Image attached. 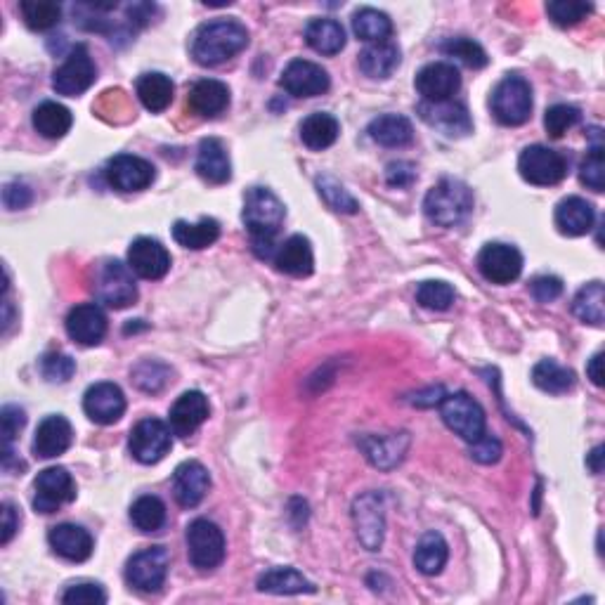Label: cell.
Instances as JSON below:
<instances>
[{
	"mask_svg": "<svg viewBox=\"0 0 605 605\" xmlns=\"http://www.w3.org/2000/svg\"><path fill=\"white\" fill-rule=\"evenodd\" d=\"M244 225L251 234V249L260 260H275V253L279 249L277 234L286 218V208L268 187H253L246 192L244 211H242Z\"/></svg>",
	"mask_w": 605,
	"mask_h": 605,
	"instance_id": "obj_1",
	"label": "cell"
},
{
	"mask_svg": "<svg viewBox=\"0 0 605 605\" xmlns=\"http://www.w3.org/2000/svg\"><path fill=\"white\" fill-rule=\"evenodd\" d=\"M249 45V31L237 19L201 24L192 38V57L201 67H218Z\"/></svg>",
	"mask_w": 605,
	"mask_h": 605,
	"instance_id": "obj_2",
	"label": "cell"
},
{
	"mask_svg": "<svg viewBox=\"0 0 605 605\" xmlns=\"http://www.w3.org/2000/svg\"><path fill=\"white\" fill-rule=\"evenodd\" d=\"M428 220L440 227H457L473 213V192L466 182L442 178L428 190L424 199Z\"/></svg>",
	"mask_w": 605,
	"mask_h": 605,
	"instance_id": "obj_3",
	"label": "cell"
},
{
	"mask_svg": "<svg viewBox=\"0 0 605 605\" xmlns=\"http://www.w3.org/2000/svg\"><path fill=\"white\" fill-rule=\"evenodd\" d=\"M135 272L121 260H104L95 275V296L107 308L123 310L138 301V284L133 279Z\"/></svg>",
	"mask_w": 605,
	"mask_h": 605,
	"instance_id": "obj_4",
	"label": "cell"
},
{
	"mask_svg": "<svg viewBox=\"0 0 605 605\" xmlns=\"http://www.w3.org/2000/svg\"><path fill=\"white\" fill-rule=\"evenodd\" d=\"M492 114L502 126H523L532 116V88L523 76H506L492 93Z\"/></svg>",
	"mask_w": 605,
	"mask_h": 605,
	"instance_id": "obj_5",
	"label": "cell"
},
{
	"mask_svg": "<svg viewBox=\"0 0 605 605\" xmlns=\"http://www.w3.org/2000/svg\"><path fill=\"white\" fill-rule=\"evenodd\" d=\"M168 568H171V554L164 546H149V549L138 551L130 556L126 565V582L130 589L140 591V594H156L164 587Z\"/></svg>",
	"mask_w": 605,
	"mask_h": 605,
	"instance_id": "obj_6",
	"label": "cell"
},
{
	"mask_svg": "<svg viewBox=\"0 0 605 605\" xmlns=\"http://www.w3.org/2000/svg\"><path fill=\"white\" fill-rule=\"evenodd\" d=\"M440 414L447 428L461 440L476 442L485 435V409L468 393L445 395L440 402Z\"/></svg>",
	"mask_w": 605,
	"mask_h": 605,
	"instance_id": "obj_7",
	"label": "cell"
},
{
	"mask_svg": "<svg viewBox=\"0 0 605 605\" xmlns=\"http://www.w3.org/2000/svg\"><path fill=\"white\" fill-rule=\"evenodd\" d=\"M187 556L197 570H216L225 561V535L206 518L192 520L187 528Z\"/></svg>",
	"mask_w": 605,
	"mask_h": 605,
	"instance_id": "obj_8",
	"label": "cell"
},
{
	"mask_svg": "<svg viewBox=\"0 0 605 605\" xmlns=\"http://www.w3.org/2000/svg\"><path fill=\"white\" fill-rule=\"evenodd\" d=\"M518 171L525 182L535 187L558 185L568 175V159L556 149L544 145H530L518 159Z\"/></svg>",
	"mask_w": 605,
	"mask_h": 605,
	"instance_id": "obj_9",
	"label": "cell"
},
{
	"mask_svg": "<svg viewBox=\"0 0 605 605\" xmlns=\"http://www.w3.org/2000/svg\"><path fill=\"white\" fill-rule=\"evenodd\" d=\"M97 69L86 45H74L60 67L52 74V88L57 95L78 97L95 83Z\"/></svg>",
	"mask_w": 605,
	"mask_h": 605,
	"instance_id": "obj_10",
	"label": "cell"
},
{
	"mask_svg": "<svg viewBox=\"0 0 605 605\" xmlns=\"http://www.w3.org/2000/svg\"><path fill=\"white\" fill-rule=\"evenodd\" d=\"M128 447L133 459L140 461V464H159L173 447L171 428L161 419H142L140 424H135L133 431H130Z\"/></svg>",
	"mask_w": 605,
	"mask_h": 605,
	"instance_id": "obj_11",
	"label": "cell"
},
{
	"mask_svg": "<svg viewBox=\"0 0 605 605\" xmlns=\"http://www.w3.org/2000/svg\"><path fill=\"white\" fill-rule=\"evenodd\" d=\"M355 532L360 544L367 551H379L386 535V506H383V494L367 492L355 499L353 504Z\"/></svg>",
	"mask_w": 605,
	"mask_h": 605,
	"instance_id": "obj_12",
	"label": "cell"
},
{
	"mask_svg": "<svg viewBox=\"0 0 605 605\" xmlns=\"http://www.w3.org/2000/svg\"><path fill=\"white\" fill-rule=\"evenodd\" d=\"M34 490V509L38 513H45V516L60 511L64 504L76 499L74 478H71V473L62 466L45 468V471L38 473Z\"/></svg>",
	"mask_w": 605,
	"mask_h": 605,
	"instance_id": "obj_13",
	"label": "cell"
},
{
	"mask_svg": "<svg viewBox=\"0 0 605 605\" xmlns=\"http://www.w3.org/2000/svg\"><path fill=\"white\" fill-rule=\"evenodd\" d=\"M104 178L119 192H142L152 185L156 168L135 154H116L104 166Z\"/></svg>",
	"mask_w": 605,
	"mask_h": 605,
	"instance_id": "obj_14",
	"label": "cell"
},
{
	"mask_svg": "<svg viewBox=\"0 0 605 605\" xmlns=\"http://www.w3.org/2000/svg\"><path fill=\"white\" fill-rule=\"evenodd\" d=\"M478 270L487 282L492 284H511L516 282L523 272V256L516 246L492 242L485 244L478 253Z\"/></svg>",
	"mask_w": 605,
	"mask_h": 605,
	"instance_id": "obj_15",
	"label": "cell"
},
{
	"mask_svg": "<svg viewBox=\"0 0 605 605\" xmlns=\"http://www.w3.org/2000/svg\"><path fill=\"white\" fill-rule=\"evenodd\" d=\"M421 121L428 126L440 130L447 138H464L473 130V121L468 109L461 102L445 100V102H421L416 107Z\"/></svg>",
	"mask_w": 605,
	"mask_h": 605,
	"instance_id": "obj_16",
	"label": "cell"
},
{
	"mask_svg": "<svg viewBox=\"0 0 605 605\" xmlns=\"http://www.w3.org/2000/svg\"><path fill=\"white\" fill-rule=\"evenodd\" d=\"M83 412L93 424L112 426L126 412V395L116 383H95L83 395Z\"/></svg>",
	"mask_w": 605,
	"mask_h": 605,
	"instance_id": "obj_17",
	"label": "cell"
},
{
	"mask_svg": "<svg viewBox=\"0 0 605 605\" xmlns=\"http://www.w3.org/2000/svg\"><path fill=\"white\" fill-rule=\"evenodd\" d=\"M128 268L138 277L154 282L166 277V272L171 270V253L159 239L138 237L128 249Z\"/></svg>",
	"mask_w": 605,
	"mask_h": 605,
	"instance_id": "obj_18",
	"label": "cell"
},
{
	"mask_svg": "<svg viewBox=\"0 0 605 605\" xmlns=\"http://www.w3.org/2000/svg\"><path fill=\"white\" fill-rule=\"evenodd\" d=\"M279 83H282L286 93L294 97L324 95L331 86L327 69H322L320 64L308 60H294L286 64Z\"/></svg>",
	"mask_w": 605,
	"mask_h": 605,
	"instance_id": "obj_19",
	"label": "cell"
},
{
	"mask_svg": "<svg viewBox=\"0 0 605 605\" xmlns=\"http://www.w3.org/2000/svg\"><path fill=\"white\" fill-rule=\"evenodd\" d=\"M414 86L419 90V95L424 97V102L452 100L461 88L459 69L447 62L426 64V67L416 74Z\"/></svg>",
	"mask_w": 605,
	"mask_h": 605,
	"instance_id": "obj_20",
	"label": "cell"
},
{
	"mask_svg": "<svg viewBox=\"0 0 605 605\" xmlns=\"http://www.w3.org/2000/svg\"><path fill=\"white\" fill-rule=\"evenodd\" d=\"M211 414V405H208V398L199 390H187L182 393L178 400L173 402L171 414H168V424H171V431L180 438H190L204 426V421Z\"/></svg>",
	"mask_w": 605,
	"mask_h": 605,
	"instance_id": "obj_21",
	"label": "cell"
},
{
	"mask_svg": "<svg viewBox=\"0 0 605 605\" xmlns=\"http://www.w3.org/2000/svg\"><path fill=\"white\" fill-rule=\"evenodd\" d=\"M211 487V476H208L206 466L199 461H182L173 473V497L182 509H194L204 502Z\"/></svg>",
	"mask_w": 605,
	"mask_h": 605,
	"instance_id": "obj_22",
	"label": "cell"
},
{
	"mask_svg": "<svg viewBox=\"0 0 605 605\" xmlns=\"http://www.w3.org/2000/svg\"><path fill=\"white\" fill-rule=\"evenodd\" d=\"M67 334L81 346H97L107 336V315L95 303L76 305L67 315Z\"/></svg>",
	"mask_w": 605,
	"mask_h": 605,
	"instance_id": "obj_23",
	"label": "cell"
},
{
	"mask_svg": "<svg viewBox=\"0 0 605 605\" xmlns=\"http://www.w3.org/2000/svg\"><path fill=\"white\" fill-rule=\"evenodd\" d=\"M48 542L50 549L55 551L57 556L64 558V561L71 563H83L93 556V537L86 528L81 525H71V523H62L55 525L48 532Z\"/></svg>",
	"mask_w": 605,
	"mask_h": 605,
	"instance_id": "obj_24",
	"label": "cell"
},
{
	"mask_svg": "<svg viewBox=\"0 0 605 605\" xmlns=\"http://www.w3.org/2000/svg\"><path fill=\"white\" fill-rule=\"evenodd\" d=\"M71 440H74V428L62 414L45 416L36 428L34 454L41 459H55L69 450Z\"/></svg>",
	"mask_w": 605,
	"mask_h": 605,
	"instance_id": "obj_25",
	"label": "cell"
},
{
	"mask_svg": "<svg viewBox=\"0 0 605 605\" xmlns=\"http://www.w3.org/2000/svg\"><path fill=\"white\" fill-rule=\"evenodd\" d=\"M275 268L289 277H308L315 270V253H312V244L303 234H294L286 242L279 244L275 253Z\"/></svg>",
	"mask_w": 605,
	"mask_h": 605,
	"instance_id": "obj_26",
	"label": "cell"
},
{
	"mask_svg": "<svg viewBox=\"0 0 605 605\" xmlns=\"http://www.w3.org/2000/svg\"><path fill=\"white\" fill-rule=\"evenodd\" d=\"M187 104L194 114L204 116V119H216L230 107V88L216 78H201L190 88Z\"/></svg>",
	"mask_w": 605,
	"mask_h": 605,
	"instance_id": "obj_27",
	"label": "cell"
},
{
	"mask_svg": "<svg viewBox=\"0 0 605 605\" xmlns=\"http://www.w3.org/2000/svg\"><path fill=\"white\" fill-rule=\"evenodd\" d=\"M596 211L587 199L568 197L556 206V227L565 237H584L594 230Z\"/></svg>",
	"mask_w": 605,
	"mask_h": 605,
	"instance_id": "obj_28",
	"label": "cell"
},
{
	"mask_svg": "<svg viewBox=\"0 0 605 605\" xmlns=\"http://www.w3.org/2000/svg\"><path fill=\"white\" fill-rule=\"evenodd\" d=\"M194 168H197L199 178L211 182V185H225L232 178L230 156H227V149L218 138L201 140Z\"/></svg>",
	"mask_w": 605,
	"mask_h": 605,
	"instance_id": "obj_29",
	"label": "cell"
},
{
	"mask_svg": "<svg viewBox=\"0 0 605 605\" xmlns=\"http://www.w3.org/2000/svg\"><path fill=\"white\" fill-rule=\"evenodd\" d=\"M135 93H138V100L142 102V107H145L147 112L159 114L171 107L175 86L171 78L161 74V71H149V74H142L138 78V83H135Z\"/></svg>",
	"mask_w": 605,
	"mask_h": 605,
	"instance_id": "obj_30",
	"label": "cell"
},
{
	"mask_svg": "<svg viewBox=\"0 0 605 605\" xmlns=\"http://www.w3.org/2000/svg\"><path fill=\"white\" fill-rule=\"evenodd\" d=\"M360 447L364 450V457L372 461L379 468H393L405 459V452L409 447V435H386V438H362Z\"/></svg>",
	"mask_w": 605,
	"mask_h": 605,
	"instance_id": "obj_31",
	"label": "cell"
},
{
	"mask_svg": "<svg viewBox=\"0 0 605 605\" xmlns=\"http://www.w3.org/2000/svg\"><path fill=\"white\" fill-rule=\"evenodd\" d=\"M258 591L275 596L315 594L317 587L294 568H275L258 577Z\"/></svg>",
	"mask_w": 605,
	"mask_h": 605,
	"instance_id": "obj_32",
	"label": "cell"
},
{
	"mask_svg": "<svg viewBox=\"0 0 605 605\" xmlns=\"http://www.w3.org/2000/svg\"><path fill=\"white\" fill-rule=\"evenodd\" d=\"M31 121H34L36 133L41 135V138L60 140L71 130L74 116H71V112L67 107H64V104L45 100L34 109V116H31Z\"/></svg>",
	"mask_w": 605,
	"mask_h": 605,
	"instance_id": "obj_33",
	"label": "cell"
},
{
	"mask_svg": "<svg viewBox=\"0 0 605 605\" xmlns=\"http://www.w3.org/2000/svg\"><path fill=\"white\" fill-rule=\"evenodd\" d=\"M305 43L320 55H336V52L346 48V29L336 19H312L305 26Z\"/></svg>",
	"mask_w": 605,
	"mask_h": 605,
	"instance_id": "obj_34",
	"label": "cell"
},
{
	"mask_svg": "<svg viewBox=\"0 0 605 605\" xmlns=\"http://www.w3.org/2000/svg\"><path fill=\"white\" fill-rule=\"evenodd\" d=\"M369 138L381 147H407L414 140L412 121L400 114H383L369 123Z\"/></svg>",
	"mask_w": 605,
	"mask_h": 605,
	"instance_id": "obj_35",
	"label": "cell"
},
{
	"mask_svg": "<svg viewBox=\"0 0 605 605\" xmlns=\"http://www.w3.org/2000/svg\"><path fill=\"white\" fill-rule=\"evenodd\" d=\"M447 558H450V546H447L445 537L440 532H426L424 537L419 539L414 551V565L421 575H440L442 568L447 565Z\"/></svg>",
	"mask_w": 605,
	"mask_h": 605,
	"instance_id": "obj_36",
	"label": "cell"
},
{
	"mask_svg": "<svg viewBox=\"0 0 605 605\" xmlns=\"http://www.w3.org/2000/svg\"><path fill=\"white\" fill-rule=\"evenodd\" d=\"M400 67V48L395 43H374L360 52V69L369 78H390Z\"/></svg>",
	"mask_w": 605,
	"mask_h": 605,
	"instance_id": "obj_37",
	"label": "cell"
},
{
	"mask_svg": "<svg viewBox=\"0 0 605 605\" xmlns=\"http://www.w3.org/2000/svg\"><path fill=\"white\" fill-rule=\"evenodd\" d=\"M341 133V123L336 121V116L327 112H315L301 123V140L303 145L312 149V152H322L334 145Z\"/></svg>",
	"mask_w": 605,
	"mask_h": 605,
	"instance_id": "obj_38",
	"label": "cell"
},
{
	"mask_svg": "<svg viewBox=\"0 0 605 605\" xmlns=\"http://www.w3.org/2000/svg\"><path fill=\"white\" fill-rule=\"evenodd\" d=\"M218 237H220V223L216 218H201L199 223L175 220V225H173L175 242L192 251L208 249V246L218 242Z\"/></svg>",
	"mask_w": 605,
	"mask_h": 605,
	"instance_id": "obj_39",
	"label": "cell"
},
{
	"mask_svg": "<svg viewBox=\"0 0 605 605\" xmlns=\"http://www.w3.org/2000/svg\"><path fill=\"white\" fill-rule=\"evenodd\" d=\"M572 312L577 320L591 327H601L605 322V289L601 282H591L577 291L575 301H572Z\"/></svg>",
	"mask_w": 605,
	"mask_h": 605,
	"instance_id": "obj_40",
	"label": "cell"
},
{
	"mask_svg": "<svg viewBox=\"0 0 605 605\" xmlns=\"http://www.w3.org/2000/svg\"><path fill=\"white\" fill-rule=\"evenodd\" d=\"M353 31L360 41L386 43L393 34V22L386 12L374 8H360L353 15Z\"/></svg>",
	"mask_w": 605,
	"mask_h": 605,
	"instance_id": "obj_41",
	"label": "cell"
},
{
	"mask_svg": "<svg viewBox=\"0 0 605 605\" xmlns=\"http://www.w3.org/2000/svg\"><path fill=\"white\" fill-rule=\"evenodd\" d=\"M532 383H535L539 390H544V393L563 395L575 388V374L554 360H542L532 369Z\"/></svg>",
	"mask_w": 605,
	"mask_h": 605,
	"instance_id": "obj_42",
	"label": "cell"
},
{
	"mask_svg": "<svg viewBox=\"0 0 605 605\" xmlns=\"http://www.w3.org/2000/svg\"><path fill=\"white\" fill-rule=\"evenodd\" d=\"M130 523L135 525L145 535L159 532L166 525V504L161 502L154 494H145V497L135 499L130 506Z\"/></svg>",
	"mask_w": 605,
	"mask_h": 605,
	"instance_id": "obj_43",
	"label": "cell"
},
{
	"mask_svg": "<svg viewBox=\"0 0 605 605\" xmlns=\"http://www.w3.org/2000/svg\"><path fill=\"white\" fill-rule=\"evenodd\" d=\"M591 138H594V145L584 156L582 166H580V182L584 187L594 192H603L605 187V159H603V140H601V128L591 130Z\"/></svg>",
	"mask_w": 605,
	"mask_h": 605,
	"instance_id": "obj_44",
	"label": "cell"
},
{
	"mask_svg": "<svg viewBox=\"0 0 605 605\" xmlns=\"http://www.w3.org/2000/svg\"><path fill=\"white\" fill-rule=\"evenodd\" d=\"M19 12H22L26 26L34 31H48L60 24L62 17V8L52 0H22Z\"/></svg>",
	"mask_w": 605,
	"mask_h": 605,
	"instance_id": "obj_45",
	"label": "cell"
},
{
	"mask_svg": "<svg viewBox=\"0 0 605 605\" xmlns=\"http://www.w3.org/2000/svg\"><path fill=\"white\" fill-rule=\"evenodd\" d=\"M440 52H445L447 57H457L461 64H466V67L471 69H483L487 67V62H490L483 45L466 36L447 38L445 43H440Z\"/></svg>",
	"mask_w": 605,
	"mask_h": 605,
	"instance_id": "obj_46",
	"label": "cell"
},
{
	"mask_svg": "<svg viewBox=\"0 0 605 605\" xmlns=\"http://www.w3.org/2000/svg\"><path fill=\"white\" fill-rule=\"evenodd\" d=\"M317 192H320V197L327 201L331 211L348 213V216H353V213L360 211V204H357L353 194H350L336 178H331V175L317 178Z\"/></svg>",
	"mask_w": 605,
	"mask_h": 605,
	"instance_id": "obj_47",
	"label": "cell"
},
{
	"mask_svg": "<svg viewBox=\"0 0 605 605\" xmlns=\"http://www.w3.org/2000/svg\"><path fill=\"white\" fill-rule=\"evenodd\" d=\"M580 119V109L572 107V104H554V107L546 109L544 128L546 133H549V138L561 140L570 128H575L577 123H580Z\"/></svg>",
	"mask_w": 605,
	"mask_h": 605,
	"instance_id": "obj_48",
	"label": "cell"
},
{
	"mask_svg": "<svg viewBox=\"0 0 605 605\" xmlns=\"http://www.w3.org/2000/svg\"><path fill=\"white\" fill-rule=\"evenodd\" d=\"M454 289L447 282H424L416 289V301H419L421 308L426 310H435V312H445L452 308L454 303Z\"/></svg>",
	"mask_w": 605,
	"mask_h": 605,
	"instance_id": "obj_49",
	"label": "cell"
},
{
	"mask_svg": "<svg viewBox=\"0 0 605 605\" xmlns=\"http://www.w3.org/2000/svg\"><path fill=\"white\" fill-rule=\"evenodd\" d=\"M594 10L591 3H580V0H556V3L546 5L551 22L556 26H575L580 24L589 12Z\"/></svg>",
	"mask_w": 605,
	"mask_h": 605,
	"instance_id": "obj_50",
	"label": "cell"
},
{
	"mask_svg": "<svg viewBox=\"0 0 605 605\" xmlns=\"http://www.w3.org/2000/svg\"><path fill=\"white\" fill-rule=\"evenodd\" d=\"M133 381L138 383V388L147 390V393H156V390H161L166 386L168 367L166 364L154 362V360L140 362L138 367L133 369Z\"/></svg>",
	"mask_w": 605,
	"mask_h": 605,
	"instance_id": "obj_51",
	"label": "cell"
},
{
	"mask_svg": "<svg viewBox=\"0 0 605 605\" xmlns=\"http://www.w3.org/2000/svg\"><path fill=\"white\" fill-rule=\"evenodd\" d=\"M76 372V362L64 353H48L41 360V374L50 383H67Z\"/></svg>",
	"mask_w": 605,
	"mask_h": 605,
	"instance_id": "obj_52",
	"label": "cell"
},
{
	"mask_svg": "<svg viewBox=\"0 0 605 605\" xmlns=\"http://www.w3.org/2000/svg\"><path fill=\"white\" fill-rule=\"evenodd\" d=\"M62 603L67 605H104L107 603V591L100 584L81 582L71 584V587L62 594Z\"/></svg>",
	"mask_w": 605,
	"mask_h": 605,
	"instance_id": "obj_53",
	"label": "cell"
},
{
	"mask_svg": "<svg viewBox=\"0 0 605 605\" xmlns=\"http://www.w3.org/2000/svg\"><path fill=\"white\" fill-rule=\"evenodd\" d=\"M0 421H3V445L12 447V442H15L19 431H22L26 424L24 409L17 405H5L0 409Z\"/></svg>",
	"mask_w": 605,
	"mask_h": 605,
	"instance_id": "obj_54",
	"label": "cell"
},
{
	"mask_svg": "<svg viewBox=\"0 0 605 605\" xmlns=\"http://www.w3.org/2000/svg\"><path fill=\"white\" fill-rule=\"evenodd\" d=\"M530 291L539 303H551L563 294V279L554 275H539L530 282Z\"/></svg>",
	"mask_w": 605,
	"mask_h": 605,
	"instance_id": "obj_55",
	"label": "cell"
},
{
	"mask_svg": "<svg viewBox=\"0 0 605 605\" xmlns=\"http://www.w3.org/2000/svg\"><path fill=\"white\" fill-rule=\"evenodd\" d=\"M502 442H499L494 435H483V438L471 442V457L478 461V464H497L502 459Z\"/></svg>",
	"mask_w": 605,
	"mask_h": 605,
	"instance_id": "obj_56",
	"label": "cell"
},
{
	"mask_svg": "<svg viewBox=\"0 0 605 605\" xmlns=\"http://www.w3.org/2000/svg\"><path fill=\"white\" fill-rule=\"evenodd\" d=\"M31 199H34V194L24 182H8L3 187V204L8 211H22L31 204Z\"/></svg>",
	"mask_w": 605,
	"mask_h": 605,
	"instance_id": "obj_57",
	"label": "cell"
},
{
	"mask_svg": "<svg viewBox=\"0 0 605 605\" xmlns=\"http://www.w3.org/2000/svg\"><path fill=\"white\" fill-rule=\"evenodd\" d=\"M416 180V168L409 161H393L386 168V182L390 187H409Z\"/></svg>",
	"mask_w": 605,
	"mask_h": 605,
	"instance_id": "obj_58",
	"label": "cell"
},
{
	"mask_svg": "<svg viewBox=\"0 0 605 605\" xmlns=\"http://www.w3.org/2000/svg\"><path fill=\"white\" fill-rule=\"evenodd\" d=\"M17 530H19V513L15 511V506L5 502L3 504V537H0V542L10 544V539L15 537Z\"/></svg>",
	"mask_w": 605,
	"mask_h": 605,
	"instance_id": "obj_59",
	"label": "cell"
},
{
	"mask_svg": "<svg viewBox=\"0 0 605 605\" xmlns=\"http://www.w3.org/2000/svg\"><path fill=\"white\" fill-rule=\"evenodd\" d=\"M442 398H445V390H442V386H435V388H428L426 393L416 395L414 405L416 407H433V405H440Z\"/></svg>",
	"mask_w": 605,
	"mask_h": 605,
	"instance_id": "obj_60",
	"label": "cell"
},
{
	"mask_svg": "<svg viewBox=\"0 0 605 605\" xmlns=\"http://www.w3.org/2000/svg\"><path fill=\"white\" fill-rule=\"evenodd\" d=\"M587 376L594 386H598V388L603 386V353H596L594 357H591L587 364Z\"/></svg>",
	"mask_w": 605,
	"mask_h": 605,
	"instance_id": "obj_61",
	"label": "cell"
},
{
	"mask_svg": "<svg viewBox=\"0 0 605 605\" xmlns=\"http://www.w3.org/2000/svg\"><path fill=\"white\" fill-rule=\"evenodd\" d=\"M601 459H603V447L598 445V447H594V452L589 454V468H591V473H601L603 471V466H601Z\"/></svg>",
	"mask_w": 605,
	"mask_h": 605,
	"instance_id": "obj_62",
	"label": "cell"
}]
</instances>
